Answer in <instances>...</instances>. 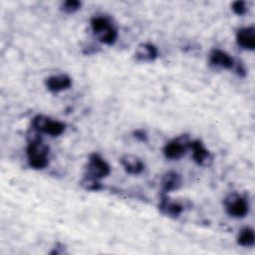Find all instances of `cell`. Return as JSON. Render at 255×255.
<instances>
[{
    "label": "cell",
    "instance_id": "10",
    "mask_svg": "<svg viewBox=\"0 0 255 255\" xmlns=\"http://www.w3.org/2000/svg\"><path fill=\"white\" fill-rule=\"evenodd\" d=\"M236 43L239 47L247 51L255 49V28L254 26L242 27L236 31Z\"/></svg>",
    "mask_w": 255,
    "mask_h": 255
},
{
    "label": "cell",
    "instance_id": "2",
    "mask_svg": "<svg viewBox=\"0 0 255 255\" xmlns=\"http://www.w3.org/2000/svg\"><path fill=\"white\" fill-rule=\"evenodd\" d=\"M91 28L98 40L108 46L113 45L118 38V30L108 16L97 15L91 20Z\"/></svg>",
    "mask_w": 255,
    "mask_h": 255
},
{
    "label": "cell",
    "instance_id": "19",
    "mask_svg": "<svg viewBox=\"0 0 255 255\" xmlns=\"http://www.w3.org/2000/svg\"><path fill=\"white\" fill-rule=\"evenodd\" d=\"M133 136L139 141H146L147 135L143 129H136L133 131Z\"/></svg>",
    "mask_w": 255,
    "mask_h": 255
},
{
    "label": "cell",
    "instance_id": "1",
    "mask_svg": "<svg viewBox=\"0 0 255 255\" xmlns=\"http://www.w3.org/2000/svg\"><path fill=\"white\" fill-rule=\"evenodd\" d=\"M26 153L28 164L33 169H44L49 164V146L42 141L38 132L33 134L29 139L26 147Z\"/></svg>",
    "mask_w": 255,
    "mask_h": 255
},
{
    "label": "cell",
    "instance_id": "12",
    "mask_svg": "<svg viewBox=\"0 0 255 255\" xmlns=\"http://www.w3.org/2000/svg\"><path fill=\"white\" fill-rule=\"evenodd\" d=\"M158 56L157 48L148 42L140 43L135 51H134V58L137 62L141 63H150L153 62Z\"/></svg>",
    "mask_w": 255,
    "mask_h": 255
},
{
    "label": "cell",
    "instance_id": "15",
    "mask_svg": "<svg viewBox=\"0 0 255 255\" xmlns=\"http://www.w3.org/2000/svg\"><path fill=\"white\" fill-rule=\"evenodd\" d=\"M255 242V233L253 228L246 226L242 228L237 236V243L243 247H252Z\"/></svg>",
    "mask_w": 255,
    "mask_h": 255
},
{
    "label": "cell",
    "instance_id": "18",
    "mask_svg": "<svg viewBox=\"0 0 255 255\" xmlns=\"http://www.w3.org/2000/svg\"><path fill=\"white\" fill-rule=\"evenodd\" d=\"M248 6L245 1H234L231 4V10L234 12V14L238 16H242L247 12Z\"/></svg>",
    "mask_w": 255,
    "mask_h": 255
},
{
    "label": "cell",
    "instance_id": "14",
    "mask_svg": "<svg viewBox=\"0 0 255 255\" xmlns=\"http://www.w3.org/2000/svg\"><path fill=\"white\" fill-rule=\"evenodd\" d=\"M120 161L124 169L129 174L137 175L141 173L144 169V163L142 162V160L138 156L133 154H125L121 157Z\"/></svg>",
    "mask_w": 255,
    "mask_h": 255
},
{
    "label": "cell",
    "instance_id": "11",
    "mask_svg": "<svg viewBox=\"0 0 255 255\" xmlns=\"http://www.w3.org/2000/svg\"><path fill=\"white\" fill-rule=\"evenodd\" d=\"M45 86L49 92L59 93L71 88L72 79L66 74L53 75L45 80Z\"/></svg>",
    "mask_w": 255,
    "mask_h": 255
},
{
    "label": "cell",
    "instance_id": "4",
    "mask_svg": "<svg viewBox=\"0 0 255 255\" xmlns=\"http://www.w3.org/2000/svg\"><path fill=\"white\" fill-rule=\"evenodd\" d=\"M226 213L234 218H243L249 212L247 199L238 192H230L223 200Z\"/></svg>",
    "mask_w": 255,
    "mask_h": 255
},
{
    "label": "cell",
    "instance_id": "5",
    "mask_svg": "<svg viewBox=\"0 0 255 255\" xmlns=\"http://www.w3.org/2000/svg\"><path fill=\"white\" fill-rule=\"evenodd\" d=\"M190 139L188 135L181 134L168 141L162 149L164 156L170 160H177L184 156L189 149Z\"/></svg>",
    "mask_w": 255,
    "mask_h": 255
},
{
    "label": "cell",
    "instance_id": "9",
    "mask_svg": "<svg viewBox=\"0 0 255 255\" xmlns=\"http://www.w3.org/2000/svg\"><path fill=\"white\" fill-rule=\"evenodd\" d=\"M208 59H209V63L216 68L231 70V69H234V66H235L234 59L228 53H226L221 49H217V48L212 49L209 53Z\"/></svg>",
    "mask_w": 255,
    "mask_h": 255
},
{
    "label": "cell",
    "instance_id": "17",
    "mask_svg": "<svg viewBox=\"0 0 255 255\" xmlns=\"http://www.w3.org/2000/svg\"><path fill=\"white\" fill-rule=\"evenodd\" d=\"M82 6V3L78 0H67L61 4V10L67 14H73L77 12Z\"/></svg>",
    "mask_w": 255,
    "mask_h": 255
},
{
    "label": "cell",
    "instance_id": "8",
    "mask_svg": "<svg viewBox=\"0 0 255 255\" xmlns=\"http://www.w3.org/2000/svg\"><path fill=\"white\" fill-rule=\"evenodd\" d=\"M158 209L165 216H168L171 218H177L184 210V207L178 201H175L169 198L168 194L161 193V196L158 202Z\"/></svg>",
    "mask_w": 255,
    "mask_h": 255
},
{
    "label": "cell",
    "instance_id": "6",
    "mask_svg": "<svg viewBox=\"0 0 255 255\" xmlns=\"http://www.w3.org/2000/svg\"><path fill=\"white\" fill-rule=\"evenodd\" d=\"M110 172V164L99 153L90 154L86 166V175L101 180L107 177Z\"/></svg>",
    "mask_w": 255,
    "mask_h": 255
},
{
    "label": "cell",
    "instance_id": "7",
    "mask_svg": "<svg viewBox=\"0 0 255 255\" xmlns=\"http://www.w3.org/2000/svg\"><path fill=\"white\" fill-rule=\"evenodd\" d=\"M189 149L191 150L193 160L200 166H209L212 163V154L199 139L190 140Z\"/></svg>",
    "mask_w": 255,
    "mask_h": 255
},
{
    "label": "cell",
    "instance_id": "13",
    "mask_svg": "<svg viewBox=\"0 0 255 255\" xmlns=\"http://www.w3.org/2000/svg\"><path fill=\"white\" fill-rule=\"evenodd\" d=\"M182 180L180 175L173 170H169L163 174L160 181L161 193L168 194L169 192L175 191L181 187Z\"/></svg>",
    "mask_w": 255,
    "mask_h": 255
},
{
    "label": "cell",
    "instance_id": "16",
    "mask_svg": "<svg viewBox=\"0 0 255 255\" xmlns=\"http://www.w3.org/2000/svg\"><path fill=\"white\" fill-rule=\"evenodd\" d=\"M81 186L86 189V190H90V191H99L101 189H103V185L101 183V181L99 179H96L94 177L88 176L85 174V176L81 179L80 181Z\"/></svg>",
    "mask_w": 255,
    "mask_h": 255
},
{
    "label": "cell",
    "instance_id": "3",
    "mask_svg": "<svg viewBox=\"0 0 255 255\" xmlns=\"http://www.w3.org/2000/svg\"><path fill=\"white\" fill-rule=\"evenodd\" d=\"M31 125L32 129H34L36 132L46 133L50 136H59L66 129V125L63 122L51 119L44 115H37L34 117Z\"/></svg>",
    "mask_w": 255,
    "mask_h": 255
}]
</instances>
